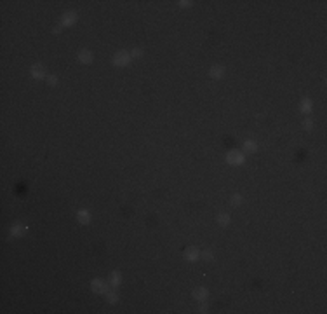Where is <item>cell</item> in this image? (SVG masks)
Returning <instances> with one entry per match:
<instances>
[{
    "label": "cell",
    "instance_id": "obj_1",
    "mask_svg": "<svg viewBox=\"0 0 327 314\" xmlns=\"http://www.w3.org/2000/svg\"><path fill=\"white\" fill-rule=\"evenodd\" d=\"M131 61V54L125 53V51H122V53H117L115 56H113V63L117 66H122V65H127V63Z\"/></svg>",
    "mask_w": 327,
    "mask_h": 314
},
{
    "label": "cell",
    "instance_id": "obj_2",
    "mask_svg": "<svg viewBox=\"0 0 327 314\" xmlns=\"http://www.w3.org/2000/svg\"><path fill=\"white\" fill-rule=\"evenodd\" d=\"M92 290L96 293H108V285L101 279H96V281H92Z\"/></svg>",
    "mask_w": 327,
    "mask_h": 314
},
{
    "label": "cell",
    "instance_id": "obj_3",
    "mask_svg": "<svg viewBox=\"0 0 327 314\" xmlns=\"http://www.w3.org/2000/svg\"><path fill=\"white\" fill-rule=\"evenodd\" d=\"M228 162L230 164H242L244 155L240 154V152H230V154H228Z\"/></svg>",
    "mask_w": 327,
    "mask_h": 314
},
{
    "label": "cell",
    "instance_id": "obj_4",
    "mask_svg": "<svg viewBox=\"0 0 327 314\" xmlns=\"http://www.w3.org/2000/svg\"><path fill=\"white\" fill-rule=\"evenodd\" d=\"M65 19H63V23H61V26H70V25H73L75 21H77V14L75 13H68V14H65Z\"/></svg>",
    "mask_w": 327,
    "mask_h": 314
},
{
    "label": "cell",
    "instance_id": "obj_5",
    "mask_svg": "<svg viewBox=\"0 0 327 314\" xmlns=\"http://www.w3.org/2000/svg\"><path fill=\"white\" fill-rule=\"evenodd\" d=\"M24 230H26V227L24 225H21V224H16L14 227L11 229V234L14 237H17V236H21V234H24Z\"/></svg>",
    "mask_w": 327,
    "mask_h": 314
},
{
    "label": "cell",
    "instance_id": "obj_6",
    "mask_svg": "<svg viewBox=\"0 0 327 314\" xmlns=\"http://www.w3.org/2000/svg\"><path fill=\"white\" fill-rule=\"evenodd\" d=\"M78 59H80L82 63H91L92 61V54H91L89 51H80V53H78Z\"/></svg>",
    "mask_w": 327,
    "mask_h": 314
},
{
    "label": "cell",
    "instance_id": "obj_7",
    "mask_svg": "<svg viewBox=\"0 0 327 314\" xmlns=\"http://www.w3.org/2000/svg\"><path fill=\"white\" fill-rule=\"evenodd\" d=\"M32 75L35 79H40V77H44V66L42 65H35L32 68Z\"/></svg>",
    "mask_w": 327,
    "mask_h": 314
},
{
    "label": "cell",
    "instance_id": "obj_8",
    "mask_svg": "<svg viewBox=\"0 0 327 314\" xmlns=\"http://www.w3.org/2000/svg\"><path fill=\"white\" fill-rule=\"evenodd\" d=\"M197 257H198V251L195 248H188L185 251V258H186V260H195Z\"/></svg>",
    "mask_w": 327,
    "mask_h": 314
},
{
    "label": "cell",
    "instance_id": "obj_9",
    "mask_svg": "<svg viewBox=\"0 0 327 314\" xmlns=\"http://www.w3.org/2000/svg\"><path fill=\"white\" fill-rule=\"evenodd\" d=\"M195 298H198V300H206V297H207V290L206 288H198V290H195Z\"/></svg>",
    "mask_w": 327,
    "mask_h": 314
},
{
    "label": "cell",
    "instance_id": "obj_10",
    "mask_svg": "<svg viewBox=\"0 0 327 314\" xmlns=\"http://www.w3.org/2000/svg\"><path fill=\"white\" fill-rule=\"evenodd\" d=\"M89 220H91V216L87 211H78V222L80 224H89Z\"/></svg>",
    "mask_w": 327,
    "mask_h": 314
},
{
    "label": "cell",
    "instance_id": "obj_11",
    "mask_svg": "<svg viewBox=\"0 0 327 314\" xmlns=\"http://www.w3.org/2000/svg\"><path fill=\"white\" fill-rule=\"evenodd\" d=\"M211 75H212L214 79L223 77V68H221V66H214V68H211Z\"/></svg>",
    "mask_w": 327,
    "mask_h": 314
},
{
    "label": "cell",
    "instance_id": "obj_12",
    "mask_svg": "<svg viewBox=\"0 0 327 314\" xmlns=\"http://www.w3.org/2000/svg\"><path fill=\"white\" fill-rule=\"evenodd\" d=\"M301 112H303V114H310L311 112V103L308 101V100H305V101L301 103Z\"/></svg>",
    "mask_w": 327,
    "mask_h": 314
},
{
    "label": "cell",
    "instance_id": "obj_13",
    "mask_svg": "<svg viewBox=\"0 0 327 314\" xmlns=\"http://www.w3.org/2000/svg\"><path fill=\"white\" fill-rule=\"evenodd\" d=\"M244 148H245L247 152H256V148H258V147H256L254 142H250V140H249V142L244 143Z\"/></svg>",
    "mask_w": 327,
    "mask_h": 314
},
{
    "label": "cell",
    "instance_id": "obj_14",
    "mask_svg": "<svg viewBox=\"0 0 327 314\" xmlns=\"http://www.w3.org/2000/svg\"><path fill=\"white\" fill-rule=\"evenodd\" d=\"M218 222L221 225H228V224H230V216H228V215H219L218 216Z\"/></svg>",
    "mask_w": 327,
    "mask_h": 314
},
{
    "label": "cell",
    "instance_id": "obj_15",
    "mask_svg": "<svg viewBox=\"0 0 327 314\" xmlns=\"http://www.w3.org/2000/svg\"><path fill=\"white\" fill-rule=\"evenodd\" d=\"M111 285L113 286H118V285H120V276H118V272H113L111 274Z\"/></svg>",
    "mask_w": 327,
    "mask_h": 314
},
{
    "label": "cell",
    "instance_id": "obj_16",
    "mask_svg": "<svg viewBox=\"0 0 327 314\" xmlns=\"http://www.w3.org/2000/svg\"><path fill=\"white\" fill-rule=\"evenodd\" d=\"M106 300L113 304V302H117V295H115V293H106Z\"/></svg>",
    "mask_w": 327,
    "mask_h": 314
},
{
    "label": "cell",
    "instance_id": "obj_17",
    "mask_svg": "<svg viewBox=\"0 0 327 314\" xmlns=\"http://www.w3.org/2000/svg\"><path fill=\"white\" fill-rule=\"evenodd\" d=\"M202 257L206 258V260H212V258H214V257H212V251H204Z\"/></svg>",
    "mask_w": 327,
    "mask_h": 314
},
{
    "label": "cell",
    "instance_id": "obj_18",
    "mask_svg": "<svg viewBox=\"0 0 327 314\" xmlns=\"http://www.w3.org/2000/svg\"><path fill=\"white\" fill-rule=\"evenodd\" d=\"M240 203H242V197H240V196H233V197H231V204H240Z\"/></svg>",
    "mask_w": 327,
    "mask_h": 314
},
{
    "label": "cell",
    "instance_id": "obj_19",
    "mask_svg": "<svg viewBox=\"0 0 327 314\" xmlns=\"http://www.w3.org/2000/svg\"><path fill=\"white\" fill-rule=\"evenodd\" d=\"M141 54H143V53H141V51H139V49H134L132 53H131V58H139V56H141Z\"/></svg>",
    "mask_w": 327,
    "mask_h": 314
},
{
    "label": "cell",
    "instance_id": "obj_20",
    "mask_svg": "<svg viewBox=\"0 0 327 314\" xmlns=\"http://www.w3.org/2000/svg\"><path fill=\"white\" fill-rule=\"evenodd\" d=\"M47 82L51 84V86H56V84H57V79L56 77H47Z\"/></svg>",
    "mask_w": 327,
    "mask_h": 314
},
{
    "label": "cell",
    "instance_id": "obj_21",
    "mask_svg": "<svg viewBox=\"0 0 327 314\" xmlns=\"http://www.w3.org/2000/svg\"><path fill=\"white\" fill-rule=\"evenodd\" d=\"M305 126H306V129H311V126H313V122H311L310 119H306V122H305Z\"/></svg>",
    "mask_w": 327,
    "mask_h": 314
},
{
    "label": "cell",
    "instance_id": "obj_22",
    "mask_svg": "<svg viewBox=\"0 0 327 314\" xmlns=\"http://www.w3.org/2000/svg\"><path fill=\"white\" fill-rule=\"evenodd\" d=\"M198 309H200V312H206V311H207V304H200Z\"/></svg>",
    "mask_w": 327,
    "mask_h": 314
}]
</instances>
